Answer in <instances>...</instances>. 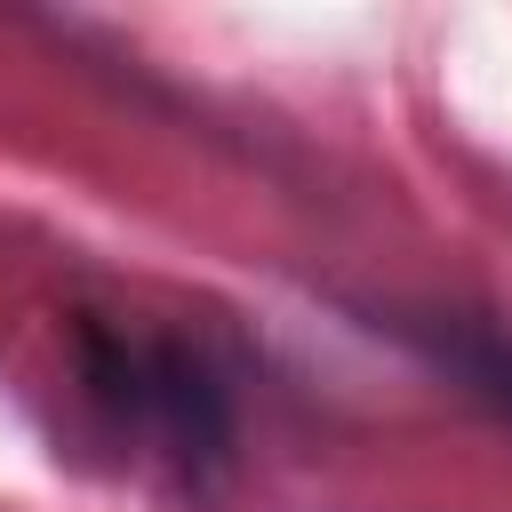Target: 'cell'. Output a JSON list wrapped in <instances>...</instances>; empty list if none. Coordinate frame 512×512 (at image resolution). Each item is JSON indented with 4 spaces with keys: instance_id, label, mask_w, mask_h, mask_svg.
Segmentation results:
<instances>
[{
    "instance_id": "cell-1",
    "label": "cell",
    "mask_w": 512,
    "mask_h": 512,
    "mask_svg": "<svg viewBox=\"0 0 512 512\" xmlns=\"http://www.w3.org/2000/svg\"><path fill=\"white\" fill-rule=\"evenodd\" d=\"M144 416L168 432V448H176L184 472H216V464L232 456L224 392H216V376H208L184 344H152V352H144Z\"/></svg>"
},
{
    "instance_id": "cell-2",
    "label": "cell",
    "mask_w": 512,
    "mask_h": 512,
    "mask_svg": "<svg viewBox=\"0 0 512 512\" xmlns=\"http://www.w3.org/2000/svg\"><path fill=\"white\" fill-rule=\"evenodd\" d=\"M424 344H432V352H440V368H456L488 408H504V416H512V344H504V336H480V328H432Z\"/></svg>"
}]
</instances>
